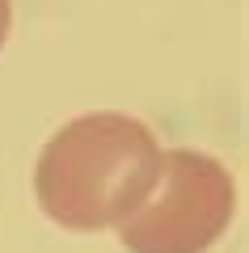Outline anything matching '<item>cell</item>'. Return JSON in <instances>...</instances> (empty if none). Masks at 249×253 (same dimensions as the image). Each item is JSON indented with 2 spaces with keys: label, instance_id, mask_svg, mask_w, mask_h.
<instances>
[{
  "label": "cell",
  "instance_id": "1",
  "mask_svg": "<svg viewBox=\"0 0 249 253\" xmlns=\"http://www.w3.org/2000/svg\"><path fill=\"white\" fill-rule=\"evenodd\" d=\"M160 148L140 118L85 114L47 139L34 169L38 207L72 232H101L144 207L160 181Z\"/></svg>",
  "mask_w": 249,
  "mask_h": 253
},
{
  "label": "cell",
  "instance_id": "2",
  "mask_svg": "<svg viewBox=\"0 0 249 253\" xmlns=\"http://www.w3.org/2000/svg\"><path fill=\"white\" fill-rule=\"evenodd\" d=\"M156 203L140 207L131 219L118 224V241L131 253H207L224 236L237 207L232 173L215 156L173 148L160 156Z\"/></svg>",
  "mask_w": 249,
  "mask_h": 253
},
{
  "label": "cell",
  "instance_id": "3",
  "mask_svg": "<svg viewBox=\"0 0 249 253\" xmlns=\"http://www.w3.org/2000/svg\"><path fill=\"white\" fill-rule=\"evenodd\" d=\"M9 26H13V0H0V46L9 38Z\"/></svg>",
  "mask_w": 249,
  "mask_h": 253
}]
</instances>
